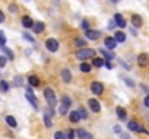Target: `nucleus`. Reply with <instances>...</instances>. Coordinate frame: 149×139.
Wrapping results in <instances>:
<instances>
[{"label":"nucleus","mask_w":149,"mask_h":139,"mask_svg":"<svg viewBox=\"0 0 149 139\" xmlns=\"http://www.w3.org/2000/svg\"><path fill=\"white\" fill-rule=\"evenodd\" d=\"M75 57L80 61H86L88 58H96V51L94 49H90V48H83V49H80V51L75 52Z\"/></svg>","instance_id":"1"},{"label":"nucleus","mask_w":149,"mask_h":139,"mask_svg":"<svg viewBox=\"0 0 149 139\" xmlns=\"http://www.w3.org/2000/svg\"><path fill=\"white\" fill-rule=\"evenodd\" d=\"M44 96H45V100H47L48 106H51V107H55L56 106V96H55V92L52 89L47 87L44 90Z\"/></svg>","instance_id":"2"},{"label":"nucleus","mask_w":149,"mask_h":139,"mask_svg":"<svg viewBox=\"0 0 149 139\" xmlns=\"http://www.w3.org/2000/svg\"><path fill=\"white\" fill-rule=\"evenodd\" d=\"M45 46H47V49L51 51V52H56V51H58V48H59V44H58V41H56V39L49 38V39H47Z\"/></svg>","instance_id":"3"},{"label":"nucleus","mask_w":149,"mask_h":139,"mask_svg":"<svg viewBox=\"0 0 149 139\" xmlns=\"http://www.w3.org/2000/svg\"><path fill=\"white\" fill-rule=\"evenodd\" d=\"M25 96H26V98L29 100V103L32 104V107H33V109H38V98H36V96L32 93L31 89H28V92H26Z\"/></svg>","instance_id":"4"},{"label":"nucleus","mask_w":149,"mask_h":139,"mask_svg":"<svg viewBox=\"0 0 149 139\" xmlns=\"http://www.w3.org/2000/svg\"><path fill=\"white\" fill-rule=\"evenodd\" d=\"M90 89H91V92L94 93V94H103V92H104V86L101 84V83H99V81H93L91 83V86H90Z\"/></svg>","instance_id":"5"},{"label":"nucleus","mask_w":149,"mask_h":139,"mask_svg":"<svg viewBox=\"0 0 149 139\" xmlns=\"http://www.w3.org/2000/svg\"><path fill=\"white\" fill-rule=\"evenodd\" d=\"M138 64H139V67H146L149 64V54H146V52L139 54L138 55Z\"/></svg>","instance_id":"6"},{"label":"nucleus","mask_w":149,"mask_h":139,"mask_svg":"<svg viewBox=\"0 0 149 139\" xmlns=\"http://www.w3.org/2000/svg\"><path fill=\"white\" fill-rule=\"evenodd\" d=\"M100 34L99 31H91V29H88V31H86V38L87 39H91V41H97L100 38Z\"/></svg>","instance_id":"7"},{"label":"nucleus","mask_w":149,"mask_h":139,"mask_svg":"<svg viewBox=\"0 0 149 139\" xmlns=\"http://www.w3.org/2000/svg\"><path fill=\"white\" fill-rule=\"evenodd\" d=\"M130 23L133 25V28H141L142 23H143V20H142V17H141L139 15H132V17H130Z\"/></svg>","instance_id":"8"},{"label":"nucleus","mask_w":149,"mask_h":139,"mask_svg":"<svg viewBox=\"0 0 149 139\" xmlns=\"http://www.w3.org/2000/svg\"><path fill=\"white\" fill-rule=\"evenodd\" d=\"M114 22H116V25L119 28H126V20H125V17L120 13H116L114 15Z\"/></svg>","instance_id":"9"},{"label":"nucleus","mask_w":149,"mask_h":139,"mask_svg":"<svg viewBox=\"0 0 149 139\" xmlns=\"http://www.w3.org/2000/svg\"><path fill=\"white\" fill-rule=\"evenodd\" d=\"M88 106H90V109H91L94 113H99L100 109H101V107H100V103L96 98H90V100H88Z\"/></svg>","instance_id":"10"},{"label":"nucleus","mask_w":149,"mask_h":139,"mask_svg":"<svg viewBox=\"0 0 149 139\" xmlns=\"http://www.w3.org/2000/svg\"><path fill=\"white\" fill-rule=\"evenodd\" d=\"M61 77H62L64 83H71V78H72V75H71V71H70L68 68H64V70L61 71Z\"/></svg>","instance_id":"11"},{"label":"nucleus","mask_w":149,"mask_h":139,"mask_svg":"<svg viewBox=\"0 0 149 139\" xmlns=\"http://www.w3.org/2000/svg\"><path fill=\"white\" fill-rule=\"evenodd\" d=\"M104 45H106V48H109V49H114V48L117 46V42H116V39H114V38L107 36V38L104 39Z\"/></svg>","instance_id":"12"},{"label":"nucleus","mask_w":149,"mask_h":139,"mask_svg":"<svg viewBox=\"0 0 149 139\" xmlns=\"http://www.w3.org/2000/svg\"><path fill=\"white\" fill-rule=\"evenodd\" d=\"M75 133H77V136L80 139H93V135H91L90 132L84 131V129H78Z\"/></svg>","instance_id":"13"},{"label":"nucleus","mask_w":149,"mask_h":139,"mask_svg":"<svg viewBox=\"0 0 149 139\" xmlns=\"http://www.w3.org/2000/svg\"><path fill=\"white\" fill-rule=\"evenodd\" d=\"M100 52H101V55L104 57V59H106V61H111V59H114V58H116V55H114L113 52H110V51H107V49H104V48H101V49H100Z\"/></svg>","instance_id":"14"},{"label":"nucleus","mask_w":149,"mask_h":139,"mask_svg":"<svg viewBox=\"0 0 149 139\" xmlns=\"http://www.w3.org/2000/svg\"><path fill=\"white\" fill-rule=\"evenodd\" d=\"M32 29H33L35 34H41V32H44V29H45V23H44V22H36V23L32 26Z\"/></svg>","instance_id":"15"},{"label":"nucleus","mask_w":149,"mask_h":139,"mask_svg":"<svg viewBox=\"0 0 149 139\" xmlns=\"http://www.w3.org/2000/svg\"><path fill=\"white\" fill-rule=\"evenodd\" d=\"M33 23H35V22H33L29 16H23V17H22V25H23V28H32Z\"/></svg>","instance_id":"16"},{"label":"nucleus","mask_w":149,"mask_h":139,"mask_svg":"<svg viewBox=\"0 0 149 139\" xmlns=\"http://www.w3.org/2000/svg\"><path fill=\"white\" fill-rule=\"evenodd\" d=\"M0 49H1L4 54H6V57H7L9 59H13V58H15V54H13V51H12V49H9V48H7L6 45H0Z\"/></svg>","instance_id":"17"},{"label":"nucleus","mask_w":149,"mask_h":139,"mask_svg":"<svg viewBox=\"0 0 149 139\" xmlns=\"http://www.w3.org/2000/svg\"><path fill=\"white\" fill-rule=\"evenodd\" d=\"M114 39H116V42H125L126 41V34L119 31V32L114 34Z\"/></svg>","instance_id":"18"},{"label":"nucleus","mask_w":149,"mask_h":139,"mask_svg":"<svg viewBox=\"0 0 149 139\" xmlns=\"http://www.w3.org/2000/svg\"><path fill=\"white\" fill-rule=\"evenodd\" d=\"M28 83L32 86V87H38L39 86V78L36 75H29L28 77Z\"/></svg>","instance_id":"19"},{"label":"nucleus","mask_w":149,"mask_h":139,"mask_svg":"<svg viewBox=\"0 0 149 139\" xmlns=\"http://www.w3.org/2000/svg\"><path fill=\"white\" fill-rule=\"evenodd\" d=\"M80 71H81V73H90V71H91V65L83 61V62L80 64Z\"/></svg>","instance_id":"20"},{"label":"nucleus","mask_w":149,"mask_h":139,"mask_svg":"<svg viewBox=\"0 0 149 139\" xmlns=\"http://www.w3.org/2000/svg\"><path fill=\"white\" fill-rule=\"evenodd\" d=\"M80 119H81V116H80L78 112H71V113H70V120H71L72 123H77Z\"/></svg>","instance_id":"21"},{"label":"nucleus","mask_w":149,"mask_h":139,"mask_svg":"<svg viewBox=\"0 0 149 139\" xmlns=\"http://www.w3.org/2000/svg\"><path fill=\"white\" fill-rule=\"evenodd\" d=\"M116 113H117V116H119V119H122V120H125L126 119V110L123 109V107H117L116 109Z\"/></svg>","instance_id":"22"},{"label":"nucleus","mask_w":149,"mask_h":139,"mask_svg":"<svg viewBox=\"0 0 149 139\" xmlns=\"http://www.w3.org/2000/svg\"><path fill=\"white\" fill-rule=\"evenodd\" d=\"M6 122H7V125L10 128H16L17 126V122H16V119L13 116H6Z\"/></svg>","instance_id":"23"},{"label":"nucleus","mask_w":149,"mask_h":139,"mask_svg":"<svg viewBox=\"0 0 149 139\" xmlns=\"http://www.w3.org/2000/svg\"><path fill=\"white\" fill-rule=\"evenodd\" d=\"M93 65L97 67V68L103 67V65H104V59H103V58H93Z\"/></svg>","instance_id":"24"},{"label":"nucleus","mask_w":149,"mask_h":139,"mask_svg":"<svg viewBox=\"0 0 149 139\" xmlns=\"http://www.w3.org/2000/svg\"><path fill=\"white\" fill-rule=\"evenodd\" d=\"M74 44H75V46H86L87 45V41H86L84 38H77V39L74 41Z\"/></svg>","instance_id":"25"},{"label":"nucleus","mask_w":149,"mask_h":139,"mask_svg":"<svg viewBox=\"0 0 149 139\" xmlns=\"http://www.w3.org/2000/svg\"><path fill=\"white\" fill-rule=\"evenodd\" d=\"M0 92L1 93L9 92V84H7V81H0Z\"/></svg>","instance_id":"26"},{"label":"nucleus","mask_w":149,"mask_h":139,"mask_svg":"<svg viewBox=\"0 0 149 139\" xmlns=\"http://www.w3.org/2000/svg\"><path fill=\"white\" fill-rule=\"evenodd\" d=\"M77 112L80 113V116H81V119H87V117H88V113H87V110H86L84 107H80V109H78Z\"/></svg>","instance_id":"27"},{"label":"nucleus","mask_w":149,"mask_h":139,"mask_svg":"<svg viewBox=\"0 0 149 139\" xmlns=\"http://www.w3.org/2000/svg\"><path fill=\"white\" fill-rule=\"evenodd\" d=\"M44 123H45V126H47V128H52V120H51V116H48V115H45V116H44Z\"/></svg>","instance_id":"28"},{"label":"nucleus","mask_w":149,"mask_h":139,"mask_svg":"<svg viewBox=\"0 0 149 139\" xmlns=\"http://www.w3.org/2000/svg\"><path fill=\"white\" fill-rule=\"evenodd\" d=\"M59 115H67V112H68V106H65V104H59Z\"/></svg>","instance_id":"29"},{"label":"nucleus","mask_w":149,"mask_h":139,"mask_svg":"<svg viewBox=\"0 0 149 139\" xmlns=\"http://www.w3.org/2000/svg\"><path fill=\"white\" fill-rule=\"evenodd\" d=\"M54 138L55 139H67V135L64 133V132H55V135H54Z\"/></svg>","instance_id":"30"},{"label":"nucleus","mask_w":149,"mask_h":139,"mask_svg":"<svg viewBox=\"0 0 149 139\" xmlns=\"http://www.w3.org/2000/svg\"><path fill=\"white\" fill-rule=\"evenodd\" d=\"M62 104H65V106L70 107V106H71V98L67 97V96H64V97H62Z\"/></svg>","instance_id":"31"},{"label":"nucleus","mask_w":149,"mask_h":139,"mask_svg":"<svg viewBox=\"0 0 149 139\" xmlns=\"http://www.w3.org/2000/svg\"><path fill=\"white\" fill-rule=\"evenodd\" d=\"M7 59H9V58H7V57H4V55H1V57H0V68H3V67L6 65Z\"/></svg>","instance_id":"32"},{"label":"nucleus","mask_w":149,"mask_h":139,"mask_svg":"<svg viewBox=\"0 0 149 139\" xmlns=\"http://www.w3.org/2000/svg\"><path fill=\"white\" fill-rule=\"evenodd\" d=\"M17 10H19V9H17L16 4H9V12H10V13H17Z\"/></svg>","instance_id":"33"},{"label":"nucleus","mask_w":149,"mask_h":139,"mask_svg":"<svg viewBox=\"0 0 149 139\" xmlns=\"http://www.w3.org/2000/svg\"><path fill=\"white\" fill-rule=\"evenodd\" d=\"M20 86H22V77L17 75V77L15 78V87H20Z\"/></svg>","instance_id":"34"},{"label":"nucleus","mask_w":149,"mask_h":139,"mask_svg":"<svg viewBox=\"0 0 149 139\" xmlns=\"http://www.w3.org/2000/svg\"><path fill=\"white\" fill-rule=\"evenodd\" d=\"M88 25H90V23H88V20H86V19H84V20L81 22V29H84V31H88Z\"/></svg>","instance_id":"35"},{"label":"nucleus","mask_w":149,"mask_h":139,"mask_svg":"<svg viewBox=\"0 0 149 139\" xmlns=\"http://www.w3.org/2000/svg\"><path fill=\"white\" fill-rule=\"evenodd\" d=\"M23 38H25L26 41H29V42H35V39H33L29 34H26V32H23Z\"/></svg>","instance_id":"36"},{"label":"nucleus","mask_w":149,"mask_h":139,"mask_svg":"<svg viewBox=\"0 0 149 139\" xmlns=\"http://www.w3.org/2000/svg\"><path fill=\"white\" fill-rule=\"evenodd\" d=\"M0 45H6V36L1 31H0Z\"/></svg>","instance_id":"37"},{"label":"nucleus","mask_w":149,"mask_h":139,"mask_svg":"<svg viewBox=\"0 0 149 139\" xmlns=\"http://www.w3.org/2000/svg\"><path fill=\"white\" fill-rule=\"evenodd\" d=\"M74 136H75V132L72 129H70L68 133H67V139H74Z\"/></svg>","instance_id":"38"},{"label":"nucleus","mask_w":149,"mask_h":139,"mask_svg":"<svg viewBox=\"0 0 149 139\" xmlns=\"http://www.w3.org/2000/svg\"><path fill=\"white\" fill-rule=\"evenodd\" d=\"M125 83H126V84H127L129 87H135V83H133V81H132L130 78H125Z\"/></svg>","instance_id":"39"},{"label":"nucleus","mask_w":149,"mask_h":139,"mask_svg":"<svg viewBox=\"0 0 149 139\" xmlns=\"http://www.w3.org/2000/svg\"><path fill=\"white\" fill-rule=\"evenodd\" d=\"M104 67H106L107 70H111V68H113V65L110 64V61H106V59H104Z\"/></svg>","instance_id":"40"},{"label":"nucleus","mask_w":149,"mask_h":139,"mask_svg":"<svg viewBox=\"0 0 149 139\" xmlns=\"http://www.w3.org/2000/svg\"><path fill=\"white\" fill-rule=\"evenodd\" d=\"M113 131H114V132H116V133H122V128H120V126H119V125H116V126H114V128H113Z\"/></svg>","instance_id":"41"},{"label":"nucleus","mask_w":149,"mask_h":139,"mask_svg":"<svg viewBox=\"0 0 149 139\" xmlns=\"http://www.w3.org/2000/svg\"><path fill=\"white\" fill-rule=\"evenodd\" d=\"M143 104H145L146 107H149V96H146V97H145V100H143Z\"/></svg>","instance_id":"42"},{"label":"nucleus","mask_w":149,"mask_h":139,"mask_svg":"<svg viewBox=\"0 0 149 139\" xmlns=\"http://www.w3.org/2000/svg\"><path fill=\"white\" fill-rule=\"evenodd\" d=\"M3 22H4V13L0 10V23H3Z\"/></svg>","instance_id":"43"},{"label":"nucleus","mask_w":149,"mask_h":139,"mask_svg":"<svg viewBox=\"0 0 149 139\" xmlns=\"http://www.w3.org/2000/svg\"><path fill=\"white\" fill-rule=\"evenodd\" d=\"M122 139H132V138H130L127 133H122Z\"/></svg>","instance_id":"44"},{"label":"nucleus","mask_w":149,"mask_h":139,"mask_svg":"<svg viewBox=\"0 0 149 139\" xmlns=\"http://www.w3.org/2000/svg\"><path fill=\"white\" fill-rule=\"evenodd\" d=\"M142 89H143V90H145V92H146V93L149 92V89H148V87H146V86H142Z\"/></svg>","instance_id":"45"}]
</instances>
